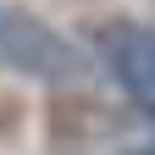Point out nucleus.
<instances>
[{
  "instance_id": "obj_2",
  "label": "nucleus",
  "mask_w": 155,
  "mask_h": 155,
  "mask_svg": "<svg viewBox=\"0 0 155 155\" xmlns=\"http://www.w3.org/2000/svg\"><path fill=\"white\" fill-rule=\"evenodd\" d=\"M94 50H100L111 83L127 94V105L155 122V28H144V22H111Z\"/></svg>"
},
{
  "instance_id": "obj_1",
  "label": "nucleus",
  "mask_w": 155,
  "mask_h": 155,
  "mask_svg": "<svg viewBox=\"0 0 155 155\" xmlns=\"http://www.w3.org/2000/svg\"><path fill=\"white\" fill-rule=\"evenodd\" d=\"M0 67L22 72V78H39V83H78L89 61H83V50H78L72 39H61L45 22V17L0 0Z\"/></svg>"
},
{
  "instance_id": "obj_3",
  "label": "nucleus",
  "mask_w": 155,
  "mask_h": 155,
  "mask_svg": "<svg viewBox=\"0 0 155 155\" xmlns=\"http://www.w3.org/2000/svg\"><path fill=\"white\" fill-rule=\"evenodd\" d=\"M133 155H155V144H144V150H133Z\"/></svg>"
}]
</instances>
